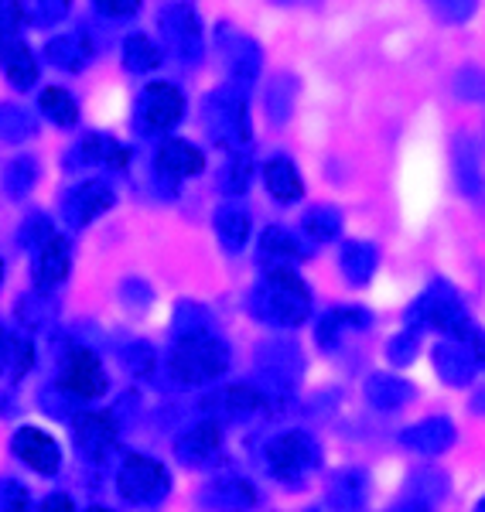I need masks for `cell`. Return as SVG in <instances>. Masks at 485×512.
<instances>
[{"instance_id":"20","label":"cell","mask_w":485,"mask_h":512,"mask_svg":"<svg viewBox=\"0 0 485 512\" xmlns=\"http://www.w3.org/2000/svg\"><path fill=\"white\" fill-rule=\"evenodd\" d=\"M455 175H458V185H462L465 195H472V198L485 195L482 158H479V147H475V140H468V137L455 140Z\"/></svg>"},{"instance_id":"29","label":"cell","mask_w":485,"mask_h":512,"mask_svg":"<svg viewBox=\"0 0 485 512\" xmlns=\"http://www.w3.org/2000/svg\"><path fill=\"white\" fill-rule=\"evenodd\" d=\"M28 489L14 478L0 482V512H28Z\"/></svg>"},{"instance_id":"40","label":"cell","mask_w":485,"mask_h":512,"mask_svg":"<svg viewBox=\"0 0 485 512\" xmlns=\"http://www.w3.org/2000/svg\"><path fill=\"white\" fill-rule=\"evenodd\" d=\"M0 280H4V267H0Z\"/></svg>"},{"instance_id":"31","label":"cell","mask_w":485,"mask_h":512,"mask_svg":"<svg viewBox=\"0 0 485 512\" xmlns=\"http://www.w3.org/2000/svg\"><path fill=\"white\" fill-rule=\"evenodd\" d=\"M455 93L462 96V99H479L482 93H485V79H482V72H475V69H465L462 76H458V82H455Z\"/></svg>"},{"instance_id":"13","label":"cell","mask_w":485,"mask_h":512,"mask_svg":"<svg viewBox=\"0 0 485 512\" xmlns=\"http://www.w3.org/2000/svg\"><path fill=\"white\" fill-rule=\"evenodd\" d=\"M475 355L472 349H465V342H441L438 349H434V369H438V376L445 379L448 386H468L475 379Z\"/></svg>"},{"instance_id":"28","label":"cell","mask_w":485,"mask_h":512,"mask_svg":"<svg viewBox=\"0 0 485 512\" xmlns=\"http://www.w3.org/2000/svg\"><path fill=\"white\" fill-rule=\"evenodd\" d=\"M427 7L434 11V18H441L445 24H465L475 14L479 0H427Z\"/></svg>"},{"instance_id":"9","label":"cell","mask_w":485,"mask_h":512,"mask_svg":"<svg viewBox=\"0 0 485 512\" xmlns=\"http://www.w3.org/2000/svg\"><path fill=\"white\" fill-rule=\"evenodd\" d=\"M185 117V96L168 82H154L144 96V123L147 130H171Z\"/></svg>"},{"instance_id":"16","label":"cell","mask_w":485,"mask_h":512,"mask_svg":"<svg viewBox=\"0 0 485 512\" xmlns=\"http://www.w3.org/2000/svg\"><path fill=\"white\" fill-rule=\"evenodd\" d=\"M366 400L373 410L380 414H393V410L407 407L414 400V386L400 376H390V373H376L366 379Z\"/></svg>"},{"instance_id":"8","label":"cell","mask_w":485,"mask_h":512,"mask_svg":"<svg viewBox=\"0 0 485 512\" xmlns=\"http://www.w3.org/2000/svg\"><path fill=\"white\" fill-rule=\"evenodd\" d=\"M202 502H205V509H212V512H250L260 506V492L253 489L246 478L226 475V478H216V482L202 492Z\"/></svg>"},{"instance_id":"12","label":"cell","mask_w":485,"mask_h":512,"mask_svg":"<svg viewBox=\"0 0 485 512\" xmlns=\"http://www.w3.org/2000/svg\"><path fill=\"white\" fill-rule=\"evenodd\" d=\"M400 441L417 454H441L455 444V424L448 417H427L421 424H410Z\"/></svg>"},{"instance_id":"1","label":"cell","mask_w":485,"mask_h":512,"mask_svg":"<svg viewBox=\"0 0 485 512\" xmlns=\"http://www.w3.org/2000/svg\"><path fill=\"white\" fill-rule=\"evenodd\" d=\"M260 315L274 325L298 328L311 315V291L291 267H270L260 287Z\"/></svg>"},{"instance_id":"10","label":"cell","mask_w":485,"mask_h":512,"mask_svg":"<svg viewBox=\"0 0 485 512\" xmlns=\"http://www.w3.org/2000/svg\"><path fill=\"white\" fill-rule=\"evenodd\" d=\"M209 407L216 410L223 420H250L257 417L263 407H267V396H263L257 386H246V383H236V386H226V390L212 393L209 396Z\"/></svg>"},{"instance_id":"6","label":"cell","mask_w":485,"mask_h":512,"mask_svg":"<svg viewBox=\"0 0 485 512\" xmlns=\"http://www.w3.org/2000/svg\"><path fill=\"white\" fill-rule=\"evenodd\" d=\"M59 383H62V390L72 393L76 400H96V396L106 393V373H103L100 359L86 349L65 355Z\"/></svg>"},{"instance_id":"36","label":"cell","mask_w":485,"mask_h":512,"mask_svg":"<svg viewBox=\"0 0 485 512\" xmlns=\"http://www.w3.org/2000/svg\"><path fill=\"white\" fill-rule=\"evenodd\" d=\"M468 342V349H472V355H475V362H479V366H485V335L482 332H472L465 338Z\"/></svg>"},{"instance_id":"4","label":"cell","mask_w":485,"mask_h":512,"mask_svg":"<svg viewBox=\"0 0 485 512\" xmlns=\"http://www.w3.org/2000/svg\"><path fill=\"white\" fill-rule=\"evenodd\" d=\"M322 461V451L311 441L304 431H287L277 434L274 441L267 444V468L277 482L298 485L304 475H311Z\"/></svg>"},{"instance_id":"35","label":"cell","mask_w":485,"mask_h":512,"mask_svg":"<svg viewBox=\"0 0 485 512\" xmlns=\"http://www.w3.org/2000/svg\"><path fill=\"white\" fill-rule=\"evenodd\" d=\"M229 185L236 188V192H243L246 188V178H250V168H246V161H236V168H229Z\"/></svg>"},{"instance_id":"30","label":"cell","mask_w":485,"mask_h":512,"mask_svg":"<svg viewBox=\"0 0 485 512\" xmlns=\"http://www.w3.org/2000/svg\"><path fill=\"white\" fill-rule=\"evenodd\" d=\"M390 362H397V366H410L414 362V355H417V335H414V328L410 332H400L397 338H390Z\"/></svg>"},{"instance_id":"18","label":"cell","mask_w":485,"mask_h":512,"mask_svg":"<svg viewBox=\"0 0 485 512\" xmlns=\"http://www.w3.org/2000/svg\"><path fill=\"white\" fill-rule=\"evenodd\" d=\"M263 185H267V192L277 198L281 205H291L298 202L304 195V181L298 175V168H294L287 158H270L263 164Z\"/></svg>"},{"instance_id":"23","label":"cell","mask_w":485,"mask_h":512,"mask_svg":"<svg viewBox=\"0 0 485 512\" xmlns=\"http://www.w3.org/2000/svg\"><path fill=\"white\" fill-rule=\"evenodd\" d=\"M301 243L294 239L287 229H267V233L260 236V256L263 263H270V267H291L294 260H301Z\"/></svg>"},{"instance_id":"2","label":"cell","mask_w":485,"mask_h":512,"mask_svg":"<svg viewBox=\"0 0 485 512\" xmlns=\"http://www.w3.org/2000/svg\"><path fill=\"white\" fill-rule=\"evenodd\" d=\"M226 366H229V349L209 332L185 335L175 345V352H171V376L182 386L212 383V379L226 373Z\"/></svg>"},{"instance_id":"34","label":"cell","mask_w":485,"mask_h":512,"mask_svg":"<svg viewBox=\"0 0 485 512\" xmlns=\"http://www.w3.org/2000/svg\"><path fill=\"white\" fill-rule=\"evenodd\" d=\"M41 512H76V502H72L69 495H48V499L41 502Z\"/></svg>"},{"instance_id":"39","label":"cell","mask_w":485,"mask_h":512,"mask_svg":"<svg viewBox=\"0 0 485 512\" xmlns=\"http://www.w3.org/2000/svg\"><path fill=\"white\" fill-rule=\"evenodd\" d=\"M475 512H485V499L479 502V506H475Z\"/></svg>"},{"instance_id":"33","label":"cell","mask_w":485,"mask_h":512,"mask_svg":"<svg viewBox=\"0 0 485 512\" xmlns=\"http://www.w3.org/2000/svg\"><path fill=\"white\" fill-rule=\"evenodd\" d=\"M96 4H100L106 14H117V18H127V14H134V11H137V4H141V0H96Z\"/></svg>"},{"instance_id":"15","label":"cell","mask_w":485,"mask_h":512,"mask_svg":"<svg viewBox=\"0 0 485 512\" xmlns=\"http://www.w3.org/2000/svg\"><path fill=\"white\" fill-rule=\"evenodd\" d=\"M219 444H223V431H219L216 420H202V424L188 427V431L175 441V454L188 465H202V461H209L212 454L219 451Z\"/></svg>"},{"instance_id":"11","label":"cell","mask_w":485,"mask_h":512,"mask_svg":"<svg viewBox=\"0 0 485 512\" xmlns=\"http://www.w3.org/2000/svg\"><path fill=\"white\" fill-rule=\"evenodd\" d=\"M113 441H117V427H113L110 414H96L93 410V414L76 417V448L82 458L100 461L113 448Z\"/></svg>"},{"instance_id":"7","label":"cell","mask_w":485,"mask_h":512,"mask_svg":"<svg viewBox=\"0 0 485 512\" xmlns=\"http://www.w3.org/2000/svg\"><path fill=\"white\" fill-rule=\"evenodd\" d=\"M14 454H18L28 468H35L38 475H55L62 465V451H59V444H55V437L38 431V427H21V431L14 434Z\"/></svg>"},{"instance_id":"32","label":"cell","mask_w":485,"mask_h":512,"mask_svg":"<svg viewBox=\"0 0 485 512\" xmlns=\"http://www.w3.org/2000/svg\"><path fill=\"white\" fill-rule=\"evenodd\" d=\"M127 362H130V369H134L137 376H144V373H151V369H154V352L147 349V345H137L134 355H130Z\"/></svg>"},{"instance_id":"17","label":"cell","mask_w":485,"mask_h":512,"mask_svg":"<svg viewBox=\"0 0 485 512\" xmlns=\"http://www.w3.org/2000/svg\"><path fill=\"white\" fill-rule=\"evenodd\" d=\"M158 168H161V175H168V178H188V175H199L205 168V158L195 144L171 137V140H164L158 151Z\"/></svg>"},{"instance_id":"5","label":"cell","mask_w":485,"mask_h":512,"mask_svg":"<svg viewBox=\"0 0 485 512\" xmlns=\"http://www.w3.org/2000/svg\"><path fill=\"white\" fill-rule=\"evenodd\" d=\"M168 482V468L158 458H144V454H130L117 475L120 499L130 502V506H154V502H161L164 492H168Z\"/></svg>"},{"instance_id":"19","label":"cell","mask_w":485,"mask_h":512,"mask_svg":"<svg viewBox=\"0 0 485 512\" xmlns=\"http://www.w3.org/2000/svg\"><path fill=\"white\" fill-rule=\"evenodd\" d=\"M366 492H369V478L363 468H345V472L335 475L328 499H332L335 512H359L366 502Z\"/></svg>"},{"instance_id":"14","label":"cell","mask_w":485,"mask_h":512,"mask_svg":"<svg viewBox=\"0 0 485 512\" xmlns=\"http://www.w3.org/2000/svg\"><path fill=\"white\" fill-rule=\"evenodd\" d=\"M72 267V250L62 236H48L41 243V250L35 256V284L38 287H59L69 277Z\"/></svg>"},{"instance_id":"21","label":"cell","mask_w":485,"mask_h":512,"mask_svg":"<svg viewBox=\"0 0 485 512\" xmlns=\"http://www.w3.org/2000/svg\"><path fill=\"white\" fill-rule=\"evenodd\" d=\"M376 263H380V253H376V246H369V243H345L342 253H339L342 274L349 284H356V287H363L373 280Z\"/></svg>"},{"instance_id":"37","label":"cell","mask_w":485,"mask_h":512,"mask_svg":"<svg viewBox=\"0 0 485 512\" xmlns=\"http://www.w3.org/2000/svg\"><path fill=\"white\" fill-rule=\"evenodd\" d=\"M390 512H431V502H424V499H414V495H410V499L397 502V506H393Z\"/></svg>"},{"instance_id":"3","label":"cell","mask_w":485,"mask_h":512,"mask_svg":"<svg viewBox=\"0 0 485 512\" xmlns=\"http://www.w3.org/2000/svg\"><path fill=\"white\" fill-rule=\"evenodd\" d=\"M410 328H434V332H445L455 342H465L475 332L472 321H468L465 304L458 301V294L445 284H434L431 291L417 297V304L410 308Z\"/></svg>"},{"instance_id":"22","label":"cell","mask_w":485,"mask_h":512,"mask_svg":"<svg viewBox=\"0 0 485 512\" xmlns=\"http://www.w3.org/2000/svg\"><path fill=\"white\" fill-rule=\"evenodd\" d=\"M373 325V315L363 308H339L332 311V315L322 318V325H318V342L322 345H335L345 332H359V328H369Z\"/></svg>"},{"instance_id":"24","label":"cell","mask_w":485,"mask_h":512,"mask_svg":"<svg viewBox=\"0 0 485 512\" xmlns=\"http://www.w3.org/2000/svg\"><path fill=\"white\" fill-rule=\"evenodd\" d=\"M216 229H219V239L226 243V250H243L246 236H250V216L240 209V205H226L219 209L216 216Z\"/></svg>"},{"instance_id":"25","label":"cell","mask_w":485,"mask_h":512,"mask_svg":"<svg viewBox=\"0 0 485 512\" xmlns=\"http://www.w3.org/2000/svg\"><path fill=\"white\" fill-rule=\"evenodd\" d=\"M110 205H113V195L106 192L103 185H86L72 198V216H76L79 226H86V222H93L96 216H103Z\"/></svg>"},{"instance_id":"38","label":"cell","mask_w":485,"mask_h":512,"mask_svg":"<svg viewBox=\"0 0 485 512\" xmlns=\"http://www.w3.org/2000/svg\"><path fill=\"white\" fill-rule=\"evenodd\" d=\"M89 512H110V509H103V506H93V509H89Z\"/></svg>"},{"instance_id":"27","label":"cell","mask_w":485,"mask_h":512,"mask_svg":"<svg viewBox=\"0 0 485 512\" xmlns=\"http://www.w3.org/2000/svg\"><path fill=\"white\" fill-rule=\"evenodd\" d=\"M41 110H45L52 120L65 123V127H69V123H76V117H79L72 96L62 93V89H45V93H41Z\"/></svg>"},{"instance_id":"26","label":"cell","mask_w":485,"mask_h":512,"mask_svg":"<svg viewBox=\"0 0 485 512\" xmlns=\"http://www.w3.org/2000/svg\"><path fill=\"white\" fill-rule=\"evenodd\" d=\"M339 229H342V216L332 205H318V209H311L304 216V233H308V239H315V243H332L339 236Z\"/></svg>"}]
</instances>
